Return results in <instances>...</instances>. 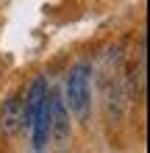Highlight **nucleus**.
<instances>
[{"mask_svg":"<svg viewBox=\"0 0 150 153\" xmlns=\"http://www.w3.org/2000/svg\"><path fill=\"white\" fill-rule=\"evenodd\" d=\"M31 134H33V148H36V153H42L45 145H47V137H50V92H47L45 106L36 111V117H33Z\"/></svg>","mask_w":150,"mask_h":153,"instance_id":"obj_5","label":"nucleus"},{"mask_svg":"<svg viewBox=\"0 0 150 153\" xmlns=\"http://www.w3.org/2000/svg\"><path fill=\"white\" fill-rule=\"evenodd\" d=\"M25 123V109H22V97H6L3 106H0V128L6 134H17Z\"/></svg>","mask_w":150,"mask_h":153,"instance_id":"obj_4","label":"nucleus"},{"mask_svg":"<svg viewBox=\"0 0 150 153\" xmlns=\"http://www.w3.org/2000/svg\"><path fill=\"white\" fill-rule=\"evenodd\" d=\"M67 103H69V111H72L78 120H86L89 117V64L86 61H78V64L69 70L67 75Z\"/></svg>","mask_w":150,"mask_h":153,"instance_id":"obj_1","label":"nucleus"},{"mask_svg":"<svg viewBox=\"0 0 150 153\" xmlns=\"http://www.w3.org/2000/svg\"><path fill=\"white\" fill-rule=\"evenodd\" d=\"M47 100V81L45 78H33V84L28 89V95H25V100H22V109H25V123H22V128H28L31 131V125H33V117H36V111L45 106Z\"/></svg>","mask_w":150,"mask_h":153,"instance_id":"obj_3","label":"nucleus"},{"mask_svg":"<svg viewBox=\"0 0 150 153\" xmlns=\"http://www.w3.org/2000/svg\"><path fill=\"white\" fill-rule=\"evenodd\" d=\"M50 137L56 139V145H67L69 139V114L67 106L58 95L50 92Z\"/></svg>","mask_w":150,"mask_h":153,"instance_id":"obj_2","label":"nucleus"}]
</instances>
